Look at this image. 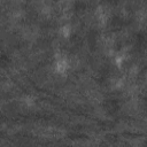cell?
<instances>
[{"mask_svg":"<svg viewBox=\"0 0 147 147\" xmlns=\"http://www.w3.org/2000/svg\"><path fill=\"white\" fill-rule=\"evenodd\" d=\"M30 132L33 137L47 141H59L67 137V131L63 126L47 122H38L32 124L30 126Z\"/></svg>","mask_w":147,"mask_h":147,"instance_id":"1","label":"cell"}]
</instances>
